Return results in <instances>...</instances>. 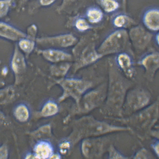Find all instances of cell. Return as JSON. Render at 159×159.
Wrapping results in <instances>:
<instances>
[{
    "mask_svg": "<svg viewBox=\"0 0 159 159\" xmlns=\"http://www.w3.org/2000/svg\"><path fill=\"white\" fill-rule=\"evenodd\" d=\"M125 35L123 31H116L102 43L98 52L102 56L122 52L126 45L127 38Z\"/></svg>",
    "mask_w": 159,
    "mask_h": 159,
    "instance_id": "5",
    "label": "cell"
},
{
    "mask_svg": "<svg viewBox=\"0 0 159 159\" xmlns=\"http://www.w3.org/2000/svg\"><path fill=\"white\" fill-rule=\"evenodd\" d=\"M133 159H152L153 157L150 153H149L145 148H142L139 150L133 156Z\"/></svg>",
    "mask_w": 159,
    "mask_h": 159,
    "instance_id": "27",
    "label": "cell"
},
{
    "mask_svg": "<svg viewBox=\"0 0 159 159\" xmlns=\"http://www.w3.org/2000/svg\"><path fill=\"white\" fill-rule=\"evenodd\" d=\"M51 158H54V159H59L60 158V156L59 155H52V157H50Z\"/></svg>",
    "mask_w": 159,
    "mask_h": 159,
    "instance_id": "36",
    "label": "cell"
},
{
    "mask_svg": "<svg viewBox=\"0 0 159 159\" xmlns=\"http://www.w3.org/2000/svg\"><path fill=\"white\" fill-rule=\"evenodd\" d=\"M107 86H104L99 90L93 91L86 96L81 109L84 111H87L99 106L105 100L107 97Z\"/></svg>",
    "mask_w": 159,
    "mask_h": 159,
    "instance_id": "9",
    "label": "cell"
},
{
    "mask_svg": "<svg viewBox=\"0 0 159 159\" xmlns=\"http://www.w3.org/2000/svg\"><path fill=\"white\" fill-rule=\"evenodd\" d=\"M98 2L104 11L108 14L114 13L120 7L119 0H98Z\"/></svg>",
    "mask_w": 159,
    "mask_h": 159,
    "instance_id": "18",
    "label": "cell"
},
{
    "mask_svg": "<svg viewBox=\"0 0 159 159\" xmlns=\"http://www.w3.org/2000/svg\"><path fill=\"white\" fill-rule=\"evenodd\" d=\"M151 98L150 93L145 89L138 88L129 90L122 107V116H130L145 108L149 105Z\"/></svg>",
    "mask_w": 159,
    "mask_h": 159,
    "instance_id": "3",
    "label": "cell"
},
{
    "mask_svg": "<svg viewBox=\"0 0 159 159\" xmlns=\"http://www.w3.org/2000/svg\"><path fill=\"white\" fill-rule=\"evenodd\" d=\"M80 122L81 129L80 135L88 136L102 135L111 133L132 130L129 127H122L110 124L107 122L98 121L90 117L85 118Z\"/></svg>",
    "mask_w": 159,
    "mask_h": 159,
    "instance_id": "4",
    "label": "cell"
},
{
    "mask_svg": "<svg viewBox=\"0 0 159 159\" xmlns=\"http://www.w3.org/2000/svg\"><path fill=\"white\" fill-rule=\"evenodd\" d=\"M12 4V0H0V18L8 14Z\"/></svg>",
    "mask_w": 159,
    "mask_h": 159,
    "instance_id": "24",
    "label": "cell"
},
{
    "mask_svg": "<svg viewBox=\"0 0 159 159\" xmlns=\"http://www.w3.org/2000/svg\"><path fill=\"white\" fill-rule=\"evenodd\" d=\"M56 0H39V3L42 6H47L52 4Z\"/></svg>",
    "mask_w": 159,
    "mask_h": 159,
    "instance_id": "31",
    "label": "cell"
},
{
    "mask_svg": "<svg viewBox=\"0 0 159 159\" xmlns=\"http://www.w3.org/2000/svg\"><path fill=\"white\" fill-rule=\"evenodd\" d=\"M14 114L16 119L20 122H25L30 117V111L28 107L24 104H20L15 109Z\"/></svg>",
    "mask_w": 159,
    "mask_h": 159,
    "instance_id": "19",
    "label": "cell"
},
{
    "mask_svg": "<svg viewBox=\"0 0 159 159\" xmlns=\"http://www.w3.org/2000/svg\"><path fill=\"white\" fill-rule=\"evenodd\" d=\"M129 21L128 16L123 13H120L115 15L112 18V25L118 29H122L126 27Z\"/></svg>",
    "mask_w": 159,
    "mask_h": 159,
    "instance_id": "22",
    "label": "cell"
},
{
    "mask_svg": "<svg viewBox=\"0 0 159 159\" xmlns=\"http://www.w3.org/2000/svg\"><path fill=\"white\" fill-rule=\"evenodd\" d=\"M70 147V142L65 141L62 143L60 146V149L61 152L63 154L66 153Z\"/></svg>",
    "mask_w": 159,
    "mask_h": 159,
    "instance_id": "29",
    "label": "cell"
},
{
    "mask_svg": "<svg viewBox=\"0 0 159 159\" xmlns=\"http://www.w3.org/2000/svg\"><path fill=\"white\" fill-rule=\"evenodd\" d=\"M75 26L80 32H84L91 28V25L88 23L85 18L79 17L76 20Z\"/></svg>",
    "mask_w": 159,
    "mask_h": 159,
    "instance_id": "23",
    "label": "cell"
},
{
    "mask_svg": "<svg viewBox=\"0 0 159 159\" xmlns=\"http://www.w3.org/2000/svg\"><path fill=\"white\" fill-rule=\"evenodd\" d=\"M107 143V139L104 138L86 140L82 143V152L87 158L100 157L103 154Z\"/></svg>",
    "mask_w": 159,
    "mask_h": 159,
    "instance_id": "7",
    "label": "cell"
},
{
    "mask_svg": "<svg viewBox=\"0 0 159 159\" xmlns=\"http://www.w3.org/2000/svg\"><path fill=\"white\" fill-rule=\"evenodd\" d=\"M152 148L156 153L157 156L158 157L159 156V142L158 140H156L155 142L153 143L152 145Z\"/></svg>",
    "mask_w": 159,
    "mask_h": 159,
    "instance_id": "30",
    "label": "cell"
},
{
    "mask_svg": "<svg viewBox=\"0 0 159 159\" xmlns=\"http://www.w3.org/2000/svg\"><path fill=\"white\" fill-rule=\"evenodd\" d=\"M8 147L5 144L0 146V159H7L9 157Z\"/></svg>",
    "mask_w": 159,
    "mask_h": 159,
    "instance_id": "28",
    "label": "cell"
},
{
    "mask_svg": "<svg viewBox=\"0 0 159 159\" xmlns=\"http://www.w3.org/2000/svg\"><path fill=\"white\" fill-rule=\"evenodd\" d=\"M6 119L5 115L0 111V126L3 125L5 123Z\"/></svg>",
    "mask_w": 159,
    "mask_h": 159,
    "instance_id": "32",
    "label": "cell"
},
{
    "mask_svg": "<svg viewBox=\"0 0 159 159\" xmlns=\"http://www.w3.org/2000/svg\"><path fill=\"white\" fill-rule=\"evenodd\" d=\"M85 17L89 22L92 24L98 23L103 19V11L99 7L92 6L87 9L85 12Z\"/></svg>",
    "mask_w": 159,
    "mask_h": 159,
    "instance_id": "17",
    "label": "cell"
},
{
    "mask_svg": "<svg viewBox=\"0 0 159 159\" xmlns=\"http://www.w3.org/2000/svg\"><path fill=\"white\" fill-rule=\"evenodd\" d=\"M131 85L128 80L122 76L116 67L111 65L107 97L103 112L109 117H122V107L126 94Z\"/></svg>",
    "mask_w": 159,
    "mask_h": 159,
    "instance_id": "1",
    "label": "cell"
},
{
    "mask_svg": "<svg viewBox=\"0 0 159 159\" xmlns=\"http://www.w3.org/2000/svg\"><path fill=\"white\" fill-rule=\"evenodd\" d=\"M0 36L16 40L25 37V34L12 25L0 22Z\"/></svg>",
    "mask_w": 159,
    "mask_h": 159,
    "instance_id": "13",
    "label": "cell"
},
{
    "mask_svg": "<svg viewBox=\"0 0 159 159\" xmlns=\"http://www.w3.org/2000/svg\"><path fill=\"white\" fill-rule=\"evenodd\" d=\"M3 83H2V82H0V87L2 85Z\"/></svg>",
    "mask_w": 159,
    "mask_h": 159,
    "instance_id": "37",
    "label": "cell"
},
{
    "mask_svg": "<svg viewBox=\"0 0 159 159\" xmlns=\"http://www.w3.org/2000/svg\"><path fill=\"white\" fill-rule=\"evenodd\" d=\"M42 53L46 59L52 62L65 61L72 58L70 54L58 49L49 48L43 50Z\"/></svg>",
    "mask_w": 159,
    "mask_h": 159,
    "instance_id": "14",
    "label": "cell"
},
{
    "mask_svg": "<svg viewBox=\"0 0 159 159\" xmlns=\"http://www.w3.org/2000/svg\"><path fill=\"white\" fill-rule=\"evenodd\" d=\"M116 63L119 68L122 71L128 78L132 79L135 75L132 58L127 53L120 52L118 53L116 58Z\"/></svg>",
    "mask_w": 159,
    "mask_h": 159,
    "instance_id": "11",
    "label": "cell"
},
{
    "mask_svg": "<svg viewBox=\"0 0 159 159\" xmlns=\"http://www.w3.org/2000/svg\"><path fill=\"white\" fill-rule=\"evenodd\" d=\"M74 1V0H63V5L65 4H66L67 3H69L70 2Z\"/></svg>",
    "mask_w": 159,
    "mask_h": 159,
    "instance_id": "35",
    "label": "cell"
},
{
    "mask_svg": "<svg viewBox=\"0 0 159 159\" xmlns=\"http://www.w3.org/2000/svg\"><path fill=\"white\" fill-rule=\"evenodd\" d=\"M102 57L101 55L93 48H85L80 58L79 67L85 66L94 63Z\"/></svg>",
    "mask_w": 159,
    "mask_h": 159,
    "instance_id": "16",
    "label": "cell"
},
{
    "mask_svg": "<svg viewBox=\"0 0 159 159\" xmlns=\"http://www.w3.org/2000/svg\"><path fill=\"white\" fill-rule=\"evenodd\" d=\"M19 45L22 50L24 52H29L34 49V43L30 40L22 38L19 42Z\"/></svg>",
    "mask_w": 159,
    "mask_h": 159,
    "instance_id": "26",
    "label": "cell"
},
{
    "mask_svg": "<svg viewBox=\"0 0 159 159\" xmlns=\"http://www.w3.org/2000/svg\"><path fill=\"white\" fill-rule=\"evenodd\" d=\"M58 106L55 102L52 101L47 102L43 106L41 111L42 116L48 117L54 116L58 112Z\"/></svg>",
    "mask_w": 159,
    "mask_h": 159,
    "instance_id": "21",
    "label": "cell"
},
{
    "mask_svg": "<svg viewBox=\"0 0 159 159\" xmlns=\"http://www.w3.org/2000/svg\"><path fill=\"white\" fill-rule=\"evenodd\" d=\"M25 58L20 53L17 52L14 56L12 62V67L15 72H21L25 68Z\"/></svg>",
    "mask_w": 159,
    "mask_h": 159,
    "instance_id": "20",
    "label": "cell"
},
{
    "mask_svg": "<svg viewBox=\"0 0 159 159\" xmlns=\"http://www.w3.org/2000/svg\"><path fill=\"white\" fill-rule=\"evenodd\" d=\"M108 158L109 159H128L129 157L122 154L113 145L109 146L108 148Z\"/></svg>",
    "mask_w": 159,
    "mask_h": 159,
    "instance_id": "25",
    "label": "cell"
},
{
    "mask_svg": "<svg viewBox=\"0 0 159 159\" xmlns=\"http://www.w3.org/2000/svg\"><path fill=\"white\" fill-rule=\"evenodd\" d=\"M34 151L36 158L47 159L52 157L53 148L50 143L41 141L34 146Z\"/></svg>",
    "mask_w": 159,
    "mask_h": 159,
    "instance_id": "15",
    "label": "cell"
},
{
    "mask_svg": "<svg viewBox=\"0 0 159 159\" xmlns=\"http://www.w3.org/2000/svg\"><path fill=\"white\" fill-rule=\"evenodd\" d=\"M125 118H114L113 119L123 122L142 132L149 131L156 123L159 117V100L154 103Z\"/></svg>",
    "mask_w": 159,
    "mask_h": 159,
    "instance_id": "2",
    "label": "cell"
},
{
    "mask_svg": "<svg viewBox=\"0 0 159 159\" xmlns=\"http://www.w3.org/2000/svg\"><path fill=\"white\" fill-rule=\"evenodd\" d=\"M25 158L26 159H34L36 158L35 155L31 154H28L27 155Z\"/></svg>",
    "mask_w": 159,
    "mask_h": 159,
    "instance_id": "33",
    "label": "cell"
},
{
    "mask_svg": "<svg viewBox=\"0 0 159 159\" xmlns=\"http://www.w3.org/2000/svg\"><path fill=\"white\" fill-rule=\"evenodd\" d=\"M142 22L149 30L153 32L159 30V9L153 7L148 8L142 15Z\"/></svg>",
    "mask_w": 159,
    "mask_h": 159,
    "instance_id": "10",
    "label": "cell"
},
{
    "mask_svg": "<svg viewBox=\"0 0 159 159\" xmlns=\"http://www.w3.org/2000/svg\"><path fill=\"white\" fill-rule=\"evenodd\" d=\"M22 1H27V0H22Z\"/></svg>",
    "mask_w": 159,
    "mask_h": 159,
    "instance_id": "38",
    "label": "cell"
},
{
    "mask_svg": "<svg viewBox=\"0 0 159 159\" xmlns=\"http://www.w3.org/2000/svg\"><path fill=\"white\" fill-rule=\"evenodd\" d=\"M155 41H156V43L158 44L159 45V33H157L156 34V35L155 36Z\"/></svg>",
    "mask_w": 159,
    "mask_h": 159,
    "instance_id": "34",
    "label": "cell"
},
{
    "mask_svg": "<svg viewBox=\"0 0 159 159\" xmlns=\"http://www.w3.org/2000/svg\"><path fill=\"white\" fill-rule=\"evenodd\" d=\"M140 64L145 70L146 76L150 81H152L159 67V55L153 52L146 55L141 60Z\"/></svg>",
    "mask_w": 159,
    "mask_h": 159,
    "instance_id": "8",
    "label": "cell"
},
{
    "mask_svg": "<svg viewBox=\"0 0 159 159\" xmlns=\"http://www.w3.org/2000/svg\"><path fill=\"white\" fill-rule=\"evenodd\" d=\"M61 85L64 90L62 98L71 96L79 103L82 95L92 86L90 82L76 78H70L61 82Z\"/></svg>",
    "mask_w": 159,
    "mask_h": 159,
    "instance_id": "6",
    "label": "cell"
},
{
    "mask_svg": "<svg viewBox=\"0 0 159 159\" xmlns=\"http://www.w3.org/2000/svg\"><path fill=\"white\" fill-rule=\"evenodd\" d=\"M48 44L61 47H67L74 45L76 41V38L70 34L49 37L44 39Z\"/></svg>",
    "mask_w": 159,
    "mask_h": 159,
    "instance_id": "12",
    "label": "cell"
}]
</instances>
